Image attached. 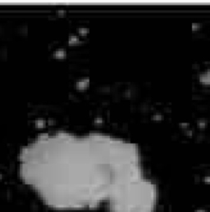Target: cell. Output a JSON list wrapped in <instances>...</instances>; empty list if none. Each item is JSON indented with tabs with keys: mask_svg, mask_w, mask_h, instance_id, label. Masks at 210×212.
<instances>
[{
	"mask_svg": "<svg viewBox=\"0 0 210 212\" xmlns=\"http://www.w3.org/2000/svg\"><path fill=\"white\" fill-rule=\"evenodd\" d=\"M19 173L57 210L94 209L144 174L134 143L108 134L59 131L40 135L22 149Z\"/></svg>",
	"mask_w": 210,
	"mask_h": 212,
	"instance_id": "6da1fadb",
	"label": "cell"
},
{
	"mask_svg": "<svg viewBox=\"0 0 210 212\" xmlns=\"http://www.w3.org/2000/svg\"><path fill=\"white\" fill-rule=\"evenodd\" d=\"M158 201L157 186L144 174L125 185L107 203L110 212H155Z\"/></svg>",
	"mask_w": 210,
	"mask_h": 212,
	"instance_id": "7a4b0ae2",
	"label": "cell"
}]
</instances>
